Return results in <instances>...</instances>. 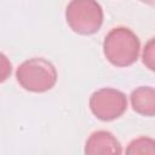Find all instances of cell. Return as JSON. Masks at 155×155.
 <instances>
[{
  "mask_svg": "<svg viewBox=\"0 0 155 155\" xmlns=\"http://www.w3.org/2000/svg\"><path fill=\"white\" fill-rule=\"evenodd\" d=\"M84 151L87 155H119L122 154V145L111 132L99 130L92 132L90 137L86 139Z\"/></svg>",
  "mask_w": 155,
  "mask_h": 155,
  "instance_id": "5b68a950",
  "label": "cell"
},
{
  "mask_svg": "<svg viewBox=\"0 0 155 155\" xmlns=\"http://www.w3.org/2000/svg\"><path fill=\"white\" fill-rule=\"evenodd\" d=\"M140 41L136 33L127 27H115L104 38L103 53L107 61L119 68L134 64L139 57Z\"/></svg>",
  "mask_w": 155,
  "mask_h": 155,
  "instance_id": "6da1fadb",
  "label": "cell"
},
{
  "mask_svg": "<svg viewBox=\"0 0 155 155\" xmlns=\"http://www.w3.org/2000/svg\"><path fill=\"white\" fill-rule=\"evenodd\" d=\"M56 67L42 57H34L22 62L16 70V80L19 86L33 93H42L52 90L57 82Z\"/></svg>",
  "mask_w": 155,
  "mask_h": 155,
  "instance_id": "7a4b0ae2",
  "label": "cell"
},
{
  "mask_svg": "<svg viewBox=\"0 0 155 155\" xmlns=\"http://www.w3.org/2000/svg\"><path fill=\"white\" fill-rule=\"evenodd\" d=\"M126 154L130 155H155V139L150 137H138L131 140L126 148Z\"/></svg>",
  "mask_w": 155,
  "mask_h": 155,
  "instance_id": "52a82bcc",
  "label": "cell"
},
{
  "mask_svg": "<svg viewBox=\"0 0 155 155\" xmlns=\"http://www.w3.org/2000/svg\"><path fill=\"white\" fill-rule=\"evenodd\" d=\"M65 21L80 35L96 34L104 21V12L97 0H70L65 8Z\"/></svg>",
  "mask_w": 155,
  "mask_h": 155,
  "instance_id": "3957f363",
  "label": "cell"
},
{
  "mask_svg": "<svg viewBox=\"0 0 155 155\" xmlns=\"http://www.w3.org/2000/svg\"><path fill=\"white\" fill-rule=\"evenodd\" d=\"M127 97L124 92L111 87L94 91L88 101L91 113L101 121H114L127 110Z\"/></svg>",
  "mask_w": 155,
  "mask_h": 155,
  "instance_id": "277c9868",
  "label": "cell"
},
{
  "mask_svg": "<svg viewBox=\"0 0 155 155\" xmlns=\"http://www.w3.org/2000/svg\"><path fill=\"white\" fill-rule=\"evenodd\" d=\"M142 63L150 71L155 73V36L149 39L142 51Z\"/></svg>",
  "mask_w": 155,
  "mask_h": 155,
  "instance_id": "ba28073f",
  "label": "cell"
},
{
  "mask_svg": "<svg viewBox=\"0 0 155 155\" xmlns=\"http://www.w3.org/2000/svg\"><path fill=\"white\" fill-rule=\"evenodd\" d=\"M139 1L143 2V4L150 5V6H155V0H139Z\"/></svg>",
  "mask_w": 155,
  "mask_h": 155,
  "instance_id": "9c48e42d",
  "label": "cell"
},
{
  "mask_svg": "<svg viewBox=\"0 0 155 155\" xmlns=\"http://www.w3.org/2000/svg\"><path fill=\"white\" fill-rule=\"evenodd\" d=\"M130 102L133 111L142 116H155V87L139 86L130 94Z\"/></svg>",
  "mask_w": 155,
  "mask_h": 155,
  "instance_id": "8992f818",
  "label": "cell"
}]
</instances>
